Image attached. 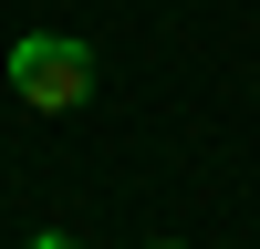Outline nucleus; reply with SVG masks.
Masks as SVG:
<instances>
[{
	"instance_id": "1",
	"label": "nucleus",
	"mask_w": 260,
	"mask_h": 249,
	"mask_svg": "<svg viewBox=\"0 0 260 249\" xmlns=\"http://www.w3.org/2000/svg\"><path fill=\"white\" fill-rule=\"evenodd\" d=\"M11 94L31 104V114H73V104L94 94V42H73V31H21V42H11Z\"/></svg>"
},
{
	"instance_id": "2",
	"label": "nucleus",
	"mask_w": 260,
	"mask_h": 249,
	"mask_svg": "<svg viewBox=\"0 0 260 249\" xmlns=\"http://www.w3.org/2000/svg\"><path fill=\"white\" fill-rule=\"evenodd\" d=\"M31 249H83V239H73V228H42V239H31Z\"/></svg>"
},
{
	"instance_id": "3",
	"label": "nucleus",
	"mask_w": 260,
	"mask_h": 249,
	"mask_svg": "<svg viewBox=\"0 0 260 249\" xmlns=\"http://www.w3.org/2000/svg\"><path fill=\"white\" fill-rule=\"evenodd\" d=\"M156 249H187V239H156Z\"/></svg>"
}]
</instances>
